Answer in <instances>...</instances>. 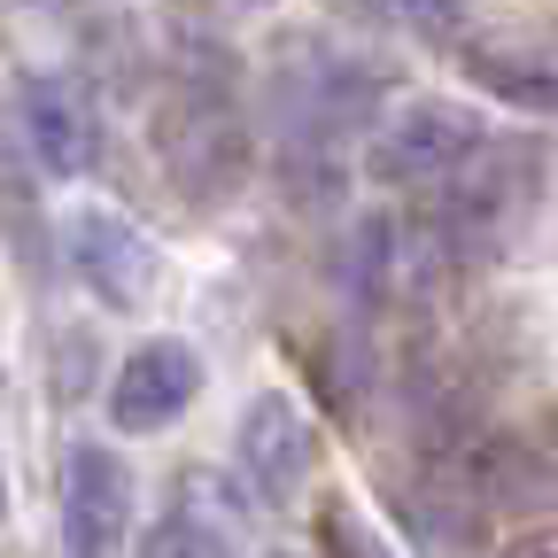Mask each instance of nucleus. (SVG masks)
I'll return each instance as SVG.
<instances>
[{"mask_svg":"<svg viewBox=\"0 0 558 558\" xmlns=\"http://www.w3.org/2000/svg\"><path fill=\"white\" fill-rule=\"evenodd\" d=\"M148 140H156V163L163 179L202 202V209H218L248 186L256 171V140H248V117L233 101L226 78H209V70H186V78H171V94L156 101L148 117Z\"/></svg>","mask_w":558,"mask_h":558,"instance_id":"f257e3e1","label":"nucleus"},{"mask_svg":"<svg viewBox=\"0 0 558 558\" xmlns=\"http://www.w3.org/2000/svg\"><path fill=\"white\" fill-rule=\"evenodd\" d=\"M271 109H279V148L333 156L349 132L380 124V78L341 47H295L271 78Z\"/></svg>","mask_w":558,"mask_h":558,"instance_id":"f03ea898","label":"nucleus"},{"mask_svg":"<svg viewBox=\"0 0 558 558\" xmlns=\"http://www.w3.org/2000/svg\"><path fill=\"white\" fill-rule=\"evenodd\" d=\"M481 148H488V124H481L473 101L418 94V101H403L396 117L373 124V140H365V179H380V186H396V194H435V186H450Z\"/></svg>","mask_w":558,"mask_h":558,"instance_id":"7ed1b4c3","label":"nucleus"},{"mask_svg":"<svg viewBox=\"0 0 558 558\" xmlns=\"http://www.w3.org/2000/svg\"><path fill=\"white\" fill-rule=\"evenodd\" d=\"M16 140L39 179H86L94 156H101V117H94V94L62 70H24L16 86V109H9Z\"/></svg>","mask_w":558,"mask_h":558,"instance_id":"20e7f679","label":"nucleus"},{"mask_svg":"<svg viewBox=\"0 0 558 558\" xmlns=\"http://www.w3.org/2000/svg\"><path fill=\"white\" fill-rule=\"evenodd\" d=\"M62 256H70V271H78V288L94 303H109V311H140L156 295V241L140 233L124 209H101V202L70 209Z\"/></svg>","mask_w":558,"mask_h":558,"instance_id":"39448f33","label":"nucleus"},{"mask_svg":"<svg viewBox=\"0 0 558 558\" xmlns=\"http://www.w3.org/2000/svg\"><path fill=\"white\" fill-rule=\"evenodd\" d=\"M520 202H527V156L520 148H481L450 186H435V233H442L450 256H481V248L505 241Z\"/></svg>","mask_w":558,"mask_h":558,"instance_id":"423d86ee","label":"nucleus"},{"mask_svg":"<svg viewBox=\"0 0 558 558\" xmlns=\"http://www.w3.org/2000/svg\"><path fill=\"white\" fill-rule=\"evenodd\" d=\"M124 535H132V473L109 442H78L62 465V550L117 558Z\"/></svg>","mask_w":558,"mask_h":558,"instance_id":"0eeeda50","label":"nucleus"},{"mask_svg":"<svg viewBox=\"0 0 558 558\" xmlns=\"http://www.w3.org/2000/svg\"><path fill=\"white\" fill-rule=\"evenodd\" d=\"M233 458H241V473H248V488H256L264 505H295V488H303L311 465H318V435H311L303 403L279 396V388H264V396L241 411Z\"/></svg>","mask_w":558,"mask_h":558,"instance_id":"6e6552de","label":"nucleus"},{"mask_svg":"<svg viewBox=\"0 0 558 558\" xmlns=\"http://www.w3.org/2000/svg\"><path fill=\"white\" fill-rule=\"evenodd\" d=\"M194 396H202V357H194L186 341L156 333V341H140L132 357L117 365V380H109V418H117L124 435H163Z\"/></svg>","mask_w":558,"mask_h":558,"instance_id":"1a4fd4ad","label":"nucleus"},{"mask_svg":"<svg viewBox=\"0 0 558 558\" xmlns=\"http://www.w3.org/2000/svg\"><path fill=\"white\" fill-rule=\"evenodd\" d=\"M458 473H465V497H481V505H505V497H543V488H550L543 458H535L527 442H512V435L473 442Z\"/></svg>","mask_w":558,"mask_h":558,"instance_id":"9d476101","label":"nucleus"},{"mask_svg":"<svg viewBox=\"0 0 558 558\" xmlns=\"http://www.w3.org/2000/svg\"><path fill=\"white\" fill-rule=\"evenodd\" d=\"M396 218L388 209H365L357 226H349V248H341V279H349V295L357 303H380L388 295V271H396Z\"/></svg>","mask_w":558,"mask_h":558,"instance_id":"9b49d317","label":"nucleus"},{"mask_svg":"<svg viewBox=\"0 0 558 558\" xmlns=\"http://www.w3.org/2000/svg\"><path fill=\"white\" fill-rule=\"evenodd\" d=\"M140 558H233V543L194 512H171V520H156L140 535Z\"/></svg>","mask_w":558,"mask_h":558,"instance_id":"f8f14e48","label":"nucleus"},{"mask_svg":"<svg viewBox=\"0 0 558 558\" xmlns=\"http://www.w3.org/2000/svg\"><path fill=\"white\" fill-rule=\"evenodd\" d=\"M465 9H473V0H380V16H396L418 39H450L465 24Z\"/></svg>","mask_w":558,"mask_h":558,"instance_id":"ddd939ff","label":"nucleus"},{"mask_svg":"<svg viewBox=\"0 0 558 558\" xmlns=\"http://www.w3.org/2000/svg\"><path fill=\"white\" fill-rule=\"evenodd\" d=\"M481 78L497 86V94H512V101H535V109H558V70L543 78V70H505V62H481Z\"/></svg>","mask_w":558,"mask_h":558,"instance_id":"4468645a","label":"nucleus"},{"mask_svg":"<svg viewBox=\"0 0 558 558\" xmlns=\"http://www.w3.org/2000/svg\"><path fill=\"white\" fill-rule=\"evenodd\" d=\"M341 543H349V558H388V543H373L365 527H349V520H341Z\"/></svg>","mask_w":558,"mask_h":558,"instance_id":"2eb2a0df","label":"nucleus"},{"mask_svg":"<svg viewBox=\"0 0 558 558\" xmlns=\"http://www.w3.org/2000/svg\"><path fill=\"white\" fill-rule=\"evenodd\" d=\"M512 558H558V535H527V543H512Z\"/></svg>","mask_w":558,"mask_h":558,"instance_id":"dca6fc26","label":"nucleus"},{"mask_svg":"<svg viewBox=\"0 0 558 558\" xmlns=\"http://www.w3.org/2000/svg\"><path fill=\"white\" fill-rule=\"evenodd\" d=\"M0 512H9V488H0Z\"/></svg>","mask_w":558,"mask_h":558,"instance_id":"f3484780","label":"nucleus"},{"mask_svg":"<svg viewBox=\"0 0 558 558\" xmlns=\"http://www.w3.org/2000/svg\"><path fill=\"white\" fill-rule=\"evenodd\" d=\"M248 9H271V0H248Z\"/></svg>","mask_w":558,"mask_h":558,"instance_id":"a211bd4d","label":"nucleus"}]
</instances>
